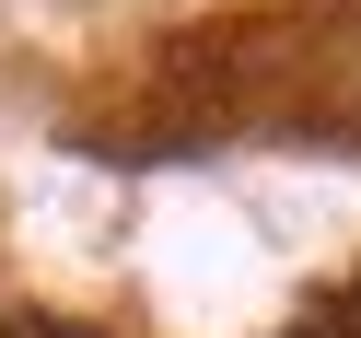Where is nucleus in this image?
Listing matches in <instances>:
<instances>
[{"label": "nucleus", "mask_w": 361, "mask_h": 338, "mask_svg": "<svg viewBox=\"0 0 361 338\" xmlns=\"http://www.w3.org/2000/svg\"><path fill=\"white\" fill-rule=\"evenodd\" d=\"M12 338H94V327H12Z\"/></svg>", "instance_id": "f257e3e1"}]
</instances>
